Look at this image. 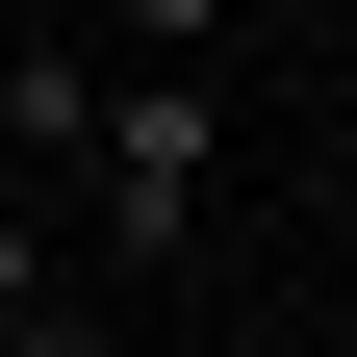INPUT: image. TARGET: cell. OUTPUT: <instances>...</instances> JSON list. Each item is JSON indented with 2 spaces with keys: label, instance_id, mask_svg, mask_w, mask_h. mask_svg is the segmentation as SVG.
I'll list each match as a JSON object with an SVG mask.
<instances>
[{
  "label": "cell",
  "instance_id": "obj_1",
  "mask_svg": "<svg viewBox=\"0 0 357 357\" xmlns=\"http://www.w3.org/2000/svg\"><path fill=\"white\" fill-rule=\"evenodd\" d=\"M204 204H230V77H102V128H77L52 230H102L128 281L153 255H204Z\"/></svg>",
  "mask_w": 357,
  "mask_h": 357
},
{
  "label": "cell",
  "instance_id": "obj_2",
  "mask_svg": "<svg viewBox=\"0 0 357 357\" xmlns=\"http://www.w3.org/2000/svg\"><path fill=\"white\" fill-rule=\"evenodd\" d=\"M77 52H102V77H204V52H230V0H77Z\"/></svg>",
  "mask_w": 357,
  "mask_h": 357
},
{
  "label": "cell",
  "instance_id": "obj_3",
  "mask_svg": "<svg viewBox=\"0 0 357 357\" xmlns=\"http://www.w3.org/2000/svg\"><path fill=\"white\" fill-rule=\"evenodd\" d=\"M0 357H102V306H0Z\"/></svg>",
  "mask_w": 357,
  "mask_h": 357
},
{
  "label": "cell",
  "instance_id": "obj_4",
  "mask_svg": "<svg viewBox=\"0 0 357 357\" xmlns=\"http://www.w3.org/2000/svg\"><path fill=\"white\" fill-rule=\"evenodd\" d=\"M0 26H77V0H0Z\"/></svg>",
  "mask_w": 357,
  "mask_h": 357
}]
</instances>
